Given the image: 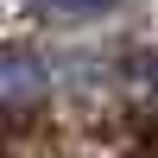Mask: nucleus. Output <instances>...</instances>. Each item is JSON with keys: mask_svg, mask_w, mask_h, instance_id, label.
I'll return each instance as SVG.
<instances>
[{"mask_svg": "<svg viewBox=\"0 0 158 158\" xmlns=\"http://www.w3.org/2000/svg\"><path fill=\"white\" fill-rule=\"evenodd\" d=\"M44 95V70L19 51H0V101H32Z\"/></svg>", "mask_w": 158, "mask_h": 158, "instance_id": "1", "label": "nucleus"}, {"mask_svg": "<svg viewBox=\"0 0 158 158\" xmlns=\"http://www.w3.org/2000/svg\"><path fill=\"white\" fill-rule=\"evenodd\" d=\"M51 13H70V19H95V13H108L114 0H44Z\"/></svg>", "mask_w": 158, "mask_h": 158, "instance_id": "2", "label": "nucleus"}]
</instances>
